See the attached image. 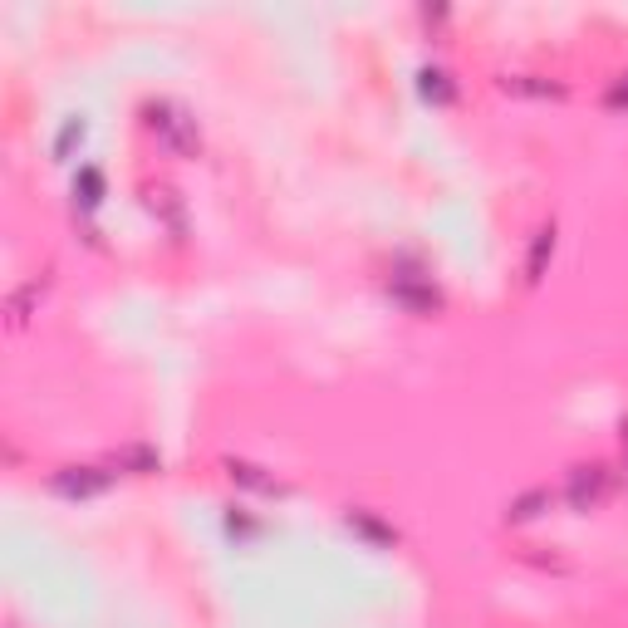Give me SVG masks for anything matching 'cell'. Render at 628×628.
<instances>
[{"label":"cell","instance_id":"6da1fadb","mask_svg":"<svg viewBox=\"0 0 628 628\" xmlns=\"http://www.w3.org/2000/svg\"><path fill=\"white\" fill-rule=\"evenodd\" d=\"M103 486V476H59V491H69V496H89V491H99Z\"/></svg>","mask_w":628,"mask_h":628}]
</instances>
